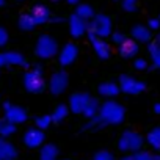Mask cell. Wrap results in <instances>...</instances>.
Here are the masks:
<instances>
[{
	"label": "cell",
	"mask_w": 160,
	"mask_h": 160,
	"mask_svg": "<svg viewBox=\"0 0 160 160\" xmlns=\"http://www.w3.org/2000/svg\"><path fill=\"white\" fill-rule=\"evenodd\" d=\"M119 93H121L119 83H118V82H113V80H105V82H101V83L98 85V94H99L101 98L113 99V98H116Z\"/></svg>",
	"instance_id": "2e32d148"
},
{
	"label": "cell",
	"mask_w": 160,
	"mask_h": 160,
	"mask_svg": "<svg viewBox=\"0 0 160 160\" xmlns=\"http://www.w3.org/2000/svg\"><path fill=\"white\" fill-rule=\"evenodd\" d=\"M99 107H101V102L98 101V98H91L90 99V102L87 104V107H85V110L82 112V116H85L87 119L88 118H93V116H96L98 115V112H99Z\"/></svg>",
	"instance_id": "484cf974"
},
{
	"label": "cell",
	"mask_w": 160,
	"mask_h": 160,
	"mask_svg": "<svg viewBox=\"0 0 160 160\" xmlns=\"http://www.w3.org/2000/svg\"><path fill=\"white\" fill-rule=\"evenodd\" d=\"M144 146V138L141 133H138L137 130H132V129H127L124 130L118 141H116V148L119 152H124V154H133L140 149H143Z\"/></svg>",
	"instance_id": "3957f363"
},
{
	"label": "cell",
	"mask_w": 160,
	"mask_h": 160,
	"mask_svg": "<svg viewBox=\"0 0 160 160\" xmlns=\"http://www.w3.org/2000/svg\"><path fill=\"white\" fill-rule=\"evenodd\" d=\"M18 27L24 32H32L35 27H36V22L32 16V13H24L19 16V21H18Z\"/></svg>",
	"instance_id": "cb8c5ba5"
},
{
	"label": "cell",
	"mask_w": 160,
	"mask_h": 160,
	"mask_svg": "<svg viewBox=\"0 0 160 160\" xmlns=\"http://www.w3.org/2000/svg\"><path fill=\"white\" fill-rule=\"evenodd\" d=\"M148 53L151 57V61H152V66L155 69H160V44L158 42H148Z\"/></svg>",
	"instance_id": "603a6c76"
},
{
	"label": "cell",
	"mask_w": 160,
	"mask_h": 160,
	"mask_svg": "<svg viewBox=\"0 0 160 160\" xmlns=\"http://www.w3.org/2000/svg\"><path fill=\"white\" fill-rule=\"evenodd\" d=\"M60 148L55 143H44L39 148V160H58Z\"/></svg>",
	"instance_id": "ffe728a7"
},
{
	"label": "cell",
	"mask_w": 160,
	"mask_h": 160,
	"mask_svg": "<svg viewBox=\"0 0 160 160\" xmlns=\"http://www.w3.org/2000/svg\"><path fill=\"white\" fill-rule=\"evenodd\" d=\"M2 108H3V118L13 124H24L27 122L28 119V113L24 107L21 105H16V104H11V102H3L2 104Z\"/></svg>",
	"instance_id": "ba28073f"
},
{
	"label": "cell",
	"mask_w": 160,
	"mask_h": 160,
	"mask_svg": "<svg viewBox=\"0 0 160 160\" xmlns=\"http://www.w3.org/2000/svg\"><path fill=\"white\" fill-rule=\"evenodd\" d=\"M127 38H129V36H127V35H124V33H122V32H119V30H116V32H113V33H112V41H113L116 46H119L121 42H124Z\"/></svg>",
	"instance_id": "d6a6232c"
},
{
	"label": "cell",
	"mask_w": 160,
	"mask_h": 160,
	"mask_svg": "<svg viewBox=\"0 0 160 160\" xmlns=\"http://www.w3.org/2000/svg\"><path fill=\"white\" fill-rule=\"evenodd\" d=\"M22 141L24 144L28 148V149H38L44 144L46 141V135H44V130L38 129V127H32V129H27L24 137H22Z\"/></svg>",
	"instance_id": "4fadbf2b"
},
{
	"label": "cell",
	"mask_w": 160,
	"mask_h": 160,
	"mask_svg": "<svg viewBox=\"0 0 160 160\" xmlns=\"http://www.w3.org/2000/svg\"><path fill=\"white\" fill-rule=\"evenodd\" d=\"M19 2H22V0H19Z\"/></svg>",
	"instance_id": "c3c4849f"
},
{
	"label": "cell",
	"mask_w": 160,
	"mask_h": 160,
	"mask_svg": "<svg viewBox=\"0 0 160 160\" xmlns=\"http://www.w3.org/2000/svg\"><path fill=\"white\" fill-rule=\"evenodd\" d=\"M130 38L140 44H148L152 39V30L146 25H133L130 28Z\"/></svg>",
	"instance_id": "e0dca14e"
},
{
	"label": "cell",
	"mask_w": 160,
	"mask_h": 160,
	"mask_svg": "<svg viewBox=\"0 0 160 160\" xmlns=\"http://www.w3.org/2000/svg\"><path fill=\"white\" fill-rule=\"evenodd\" d=\"M2 121H3V118H2V119H0V124H2Z\"/></svg>",
	"instance_id": "bcb514c9"
},
{
	"label": "cell",
	"mask_w": 160,
	"mask_h": 160,
	"mask_svg": "<svg viewBox=\"0 0 160 160\" xmlns=\"http://www.w3.org/2000/svg\"><path fill=\"white\" fill-rule=\"evenodd\" d=\"M18 149L13 143H10L7 138L0 137V158L2 160H16Z\"/></svg>",
	"instance_id": "d6986e66"
},
{
	"label": "cell",
	"mask_w": 160,
	"mask_h": 160,
	"mask_svg": "<svg viewBox=\"0 0 160 160\" xmlns=\"http://www.w3.org/2000/svg\"><path fill=\"white\" fill-rule=\"evenodd\" d=\"M8 39H10V36H8V32H7L3 27H0V47L7 46Z\"/></svg>",
	"instance_id": "d590c367"
},
{
	"label": "cell",
	"mask_w": 160,
	"mask_h": 160,
	"mask_svg": "<svg viewBox=\"0 0 160 160\" xmlns=\"http://www.w3.org/2000/svg\"><path fill=\"white\" fill-rule=\"evenodd\" d=\"M140 52V42H137L133 38H127L124 42H121L118 46V53L126 58V60H132L138 55Z\"/></svg>",
	"instance_id": "9a60e30c"
},
{
	"label": "cell",
	"mask_w": 160,
	"mask_h": 160,
	"mask_svg": "<svg viewBox=\"0 0 160 160\" xmlns=\"http://www.w3.org/2000/svg\"><path fill=\"white\" fill-rule=\"evenodd\" d=\"M133 68L137 71H146L149 68L148 66V60H144V58H135L133 60Z\"/></svg>",
	"instance_id": "836d02e7"
},
{
	"label": "cell",
	"mask_w": 160,
	"mask_h": 160,
	"mask_svg": "<svg viewBox=\"0 0 160 160\" xmlns=\"http://www.w3.org/2000/svg\"><path fill=\"white\" fill-rule=\"evenodd\" d=\"M115 2H118V0H115Z\"/></svg>",
	"instance_id": "7dc6e473"
},
{
	"label": "cell",
	"mask_w": 160,
	"mask_h": 160,
	"mask_svg": "<svg viewBox=\"0 0 160 160\" xmlns=\"http://www.w3.org/2000/svg\"><path fill=\"white\" fill-rule=\"evenodd\" d=\"M30 13H32V16H33L36 25H44V24H47V22L50 21V18H52L50 10H49L46 5H42V3L35 5V7L32 8Z\"/></svg>",
	"instance_id": "ac0fdd59"
},
{
	"label": "cell",
	"mask_w": 160,
	"mask_h": 160,
	"mask_svg": "<svg viewBox=\"0 0 160 160\" xmlns=\"http://www.w3.org/2000/svg\"><path fill=\"white\" fill-rule=\"evenodd\" d=\"M155 42H158V44H160V32L155 35Z\"/></svg>",
	"instance_id": "60d3db41"
},
{
	"label": "cell",
	"mask_w": 160,
	"mask_h": 160,
	"mask_svg": "<svg viewBox=\"0 0 160 160\" xmlns=\"http://www.w3.org/2000/svg\"><path fill=\"white\" fill-rule=\"evenodd\" d=\"M119 160H137V158H135L133 154H126V155H122Z\"/></svg>",
	"instance_id": "f35d334b"
},
{
	"label": "cell",
	"mask_w": 160,
	"mask_h": 160,
	"mask_svg": "<svg viewBox=\"0 0 160 160\" xmlns=\"http://www.w3.org/2000/svg\"><path fill=\"white\" fill-rule=\"evenodd\" d=\"M118 83L121 88V93L129 94V96H138L141 93H144L148 90V85L143 82V80H138L132 75H119Z\"/></svg>",
	"instance_id": "8992f818"
},
{
	"label": "cell",
	"mask_w": 160,
	"mask_h": 160,
	"mask_svg": "<svg viewBox=\"0 0 160 160\" xmlns=\"http://www.w3.org/2000/svg\"><path fill=\"white\" fill-rule=\"evenodd\" d=\"M77 57H78V47L74 42H66L64 47L60 50L57 61L61 68H68L77 60Z\"/></svg>",
	"instance_id": "5bb4252c"
},
{
	"label": "cell",
	"mask_w": 160,
	"mask_h": 160,
	"mask_svg": "<svg viewBox=\"0 0 160 160\" xmlns=\"http://www.w3.org/2000/svg\"><path fill=\"white\" fill-rule=\"evenodd\" d=\"M87 35H88L90 44H91L94 53L98 55V58L102 60V61L108 60L110 55H112V49H110V44L105 41V38H101V36H98L93 32H87Z\"/></svg>",
	"instance_id": "9c48e42d"
},
{
	"label": "cell",
	"mask_w": 160,
	"mask_h": 160,
	"mask_svg": "<svg viewBox=\"0 0 160 160\" xmlns=\"http://www.w3.org/2000/svg\"><path fill=\"white\" fill-rule=\"evenodd\" d=\"M69 87V74L64 71V69H60V71H55L49 82H47V88L50 91L52 96H60L63 94Z\"/></svg>",
	"instance_id": "52a82bcc"
},
{
	"label": "cell",
	"mask_w": 160,
	"mask_h": 160,
	"mask_svg": "<svg viewBox=\"0 0 160 160\" xmlns=\"http://www.w3.org/2000/svg\"><path fill=\"white\" fill-rule=\"evenodd\" d=\"M121 8L126 13H135L138 8V0H121Z\"/></svg>",
	"instance_id": "4dcf8cb0"
},
{
	"label": "cell",
	"mask_w": 160,
	"mask_h": 160,
	"mask_svg": "<svg viewBox=\"0 0 160 160\" xmlns=\"http://www.w3.org/2000/svg\"><path fill=\"white\" fill-rule=\"evenodd\" d=\"M69 113H71L69 105H66V104H60V105H57L55 110L52 112V121H53L55 124H60V122H63V121L68 118Z\"/></svg>",
	"instance_id": "d4e9b609"
},
{
	"label": "cell",
	"mask_w": 160,
	"mask_h": 160,
	"mask_svg": "<svg viewBox=\"0 0 160 160\" xmlns=\"http://www.w3.org/2000/svg\"><path fill=\"white\" fill-rule=\"evenodd\" d=\"M101 121L104 126H118L126 119V107L115 99H105V102L101 104L98 112Z\"/></svg>",
	"instance_id": "6da1fadb"
},
{
	"label": "cell",
	"mask_w": 160,
	"mask_h": 160,
	"mask_svg": "<svg viewBox=\"0 0 160 160\" xmlns=\"http://www.w3.org/2000/svg\"><path fill=\"white\" fill-rule=\"evenodd\" d=\"M0 108H2V99H0Z\"/></svg>",
	"instance_id": "ee69618b"
},
{
	"label": "cell",
	"mask_w": 160,
	"mask_h": 160,
	"mask_svg": "<svg viewBox=\"0 0 160 160\" xmlns=\"http://www.w3.org/2000/svg\"><path fill=\"white\" fill-rule=\"evenodd\" d=\"M88 24L90 21H85L82 18H78L75 13L71 14L68 18V27H69V33L74 39H78V38H82L83 35H87L88 32Z\"/></svg>",
	"instance_id": "7c38bea8"
},
{
	"label": "cell",
	"mask_w": 160,
	"mask_h": 160,
	"mask_svg": "<svg viewBox=\"0 0 160 160\" xmlns=\"http://www.w3.org/2000/svg\"><path fill=\"white\" fill-rule=\"evenodd\" d=\"M75 14H77L78 18L85 19V21H91V19L96 16V11H94V8H93L90 3H78V5L75 7Z\"/></svg>",
	"instance_id": "7402d4cb"
},
{
	"label": "cell",
	"mask_w": 160,
	"mask_h": 160,
	"mask_svg": "<svg viewBox=\"0 0 160 160\" xmlns=\"http://www.w3.org/2000/svg\"><path fill=\"white\" fill-rule=\"evenodd\" d=\"M88 32H93V33H96V35L101 36V38H108V36H112V33H113L112 18L107 16V14H102V13L96 14V16L90 21V24H88Z\"/></svg>",
	"instance_id": "5b68a950"
},
{
	"label": "cell",
	"mask_w": 160,
	"mask_h": 160,
	"mask_svg": "<svg viewBox=\"0 0 160 160\" xmlns=\"http://www.w3.org/2000/svg\"><path fill=\"white\" fill-rule=\"evenodd\" d=\"M144 141L148 143V146H149L152 151L160 152V126L152 127V129L148 132V135H146Z\"/></svg>",
	"instance_id": "44dd1931"
},
{
	"label": "cell",
	"mask_w": 160,
	"mask_h": 160,
	"mask_svg": "<svg viewBox=\"0 0 160 160\" xmlns=\"http://www.w3.org/2000/svg\"><path fill=\"white\" fill-rule=\"evenodd\" d=\"M137 160H160V154H155V151H148V149H140L133 152Z\"/></svg>",
	"instance_id": "f546056e"
},
{
	"label": "cell",
	"mask_w": 160,
	"mask_h": 160,
	"mask_svg": "<svg viewBox=\"0 0 160 160\" xmlns=\"http://www.w3.org/2000/svg\"><path fill=\"white\" fill-rule=\"evenodd\" d=\"M93 160H116L115 154L107 151V149H102V151H98L94 155H93Z\"/></svg>",
	"instance_id": "1f68e13d"
},
{
	"label": "cell",
	"mask_w": 160,
	"mask_h": 160,
	"mask_svg": "<svg viewBox=\"0 0 160 160\" xmlns=\"http://www.w3.org/2000/svg\"><path fill=\"white\" fill-rule=\"evenodd\" d=\"M148 27H149L152 32L160 30V19H158V18H152V19H149V21H148Z\"/></svg>",
	"instance_id": "e575fe53"
},
{
	"label": "cell",
	"mask_w": 160,
	"mask_h": 160,
	"mask_svg": "<svg viewBox=\"0 0 160 160\" xmlns=\"http://www.w3.org/2000/svg\"><path fill=\"white\" fill-rule=\"evenodd\" d=\"M3 5H5V0H0V8H2Z\"/></svg>",
	"instance_id": "b9f144b4"
},
{
	"label": "cell",
	"mask_w": 160,
	"mask_h": 160,
	"mask_svg": "<svg viewBox=\"0 0 160 160\" xmlns=\"http://www.w3.org/2000/svg\"><path fill=\"white\" fill-rule=\"evenodd\" d=\"M152 112H154L155 115H160V102H155V104L152 105Z\"/></svg>",
	"instance_id": "74e56055"
},
{
	"label": "cell",
	"mask_w": 160,
	"mask_h": 160,
	"mask_svg": "<svg viewBox=\"0 0 160 160\" xmlns=\"http://www.w3.org/2000/svg\"><path fill=\"white\" fill-rule=\"evenodd\" d=\"M7 66H21V68L28 69L30 63L21 52H16V50L0 52V68H7Z\"/></svg>",
	"instance_id": "30bf717a"
},
{
	"label": "cell",
	"mask_w": 160,
	"mask_h": 160,
	"mask_svg": "<svg viewBox=\"0 0 160 160\" xmlns=\"http://www.w3.org/2000/svg\"><path fill=\"white\" fill-rule=\"evenodd\" d=\"M0 160H2V158H0Z\"/></svg>",
	"instance_id": "681fc988"
},
{
	"label": "cell",
	"mask_w": 160,
	"mask_h": 160,
	"mask_svg": "<svg viewBox=\"0 0 160 160\" xmlns=\"http://www.w3.org/2000/svg\"><path fill=\"white\" fill-rule=\"evenodd\" d=\"M61 160H72V158H61Z\"/></svg>",
	"instance_id": "f6af8a7d"
},
{
	"label": "cell",
	"mask_w": 160,
	"mask_h": 160,
	"mask_svg": "<svg viewBox=\"0 0 160 160\" xmlns=\"http://www.w3.org/2000/svg\"><path fill=\"white\" fill-rule=\"evenodd\" d=\"M93 96L90 93H85V91H77L74 94L69 96V101H68V105H69V110L74 113V115H82V112L85 110L87 104L90 102Z\"/></svg>",
	"instance_id": "8fae6325"
},
{
	"label": "cell",
	"mask_w": 160,
	"mask_h": 160,
	"mask_svg": "<svg viewBox=\"0 0 160 160\" xmlns=\"http://www.w3.org/2000/svg\"><path fill=\"white\" fill-rule=\"evenodd\" d=\"M35 55L39 60H50L58 55V42L50 35H41L35 44Z\"/></svg>",
	"instance_id": "277c9868"
},
{
	"label": "cell",
	"mask_w": 160,
	"mask_h": 160,
	"mask_svg": "<svg viewBox=\"0 0 160 160\" xmlns=\"http://www.w3.org/2000/svg\"><path fill=\"white\" fill-rule=\"evenodd\" d=\"M104 127H105V126H104V122L101 121L99 115H96V116H93V118H88V121L83 124L82 130H85V132H96V130H101V129H104Z\"/></svg>",
	"instance_id": "4316f807"
},
{
	"label": "cell",
	"mask_w": 160,
	"mask_h": 160,
	"mask_svg": "<svg viewBox=\"0 0 160 160\" xmlns=\"http://www.w3.org/2000/svg\"><path fill=\"white\" fill-rule=\"evenodd\" d=\"M66 3L71 5V7H77V5L80 3V0H66Z\"/></svg>",
	"instance_id": "ab89813d"
},
{
	"label": "cell",
	"mask_w": 160,
	"mask_h": 160,
	"mask_svg": "<svg viewBox=\"0 0 160 160\" xmlns=\"http://www.w3.org/2000/svg\"><path fill=\"white\" fill-rule=\"evenodd\" d=\"M52 124H53L52 115H39V116L35 118V127H38V129H41V130L49 129Z\"/></svg>",
	"instance_id": "f1b7e54d"
},
{
	"label": "cell",
	"mask_w": 160,
	"mask_h": 160,
	"mask_svg": "<svg viewBox=\"0 0 160 160\" xmlns=\"http://www.w3.org/2000/svg\"><path fill=\"white\" fill-rule=\"evenodd\" d=\"M49 22H52V24H63L64 22V18H61V16H52Z\"/></svg>",
	"instance_id": "8d00e7d4"
},
{
	"label": "cell",
	"mask_w": 160,
	"mask_h": 160,
	"mask_svg": "<svg viewBox=\"0 0 160 160\" xmlns=\"http://www.w3.org/2000/svg\"><path fill=\"white\" fill-rule=\"evenodd\" d=\"M50 2H53V3H57V2H60V0H50Z\"/></svg>",
	"instance_id": "7bdbcfd3"
},
{
	"label": "cell",
	"mask_w": 160,
	"mask_h": 160,
	"mask_svg": "<svg viewBox=\"0 0 160 160\" xmlns=\"http://www.w3.org/2000/svg\"><path fill=\"white\" fill-rule=\"evenodd\" d=\"M16 129H18L16 124H13V122H10V121H7V119L3 118L2 124H0V137L8 138V137H11V135L16 133Z\"/></svg>",
	"instance_id": "83f0119b"
},
{
	"label": "cell",
	"mask_w": 160,
	"mask_h": 160,
	"mask_svg": "<svg viewBox=\"0 0 160 160\" xmlns=\"http://www.w3.org/2000/svg\"><path fill=\"white\" fill-rule=\"evenodd\" d=\"M22 85L25 91L32 94H41L47 88L46 77L42 74V68L39 64H35L32 69H27V72L22 77Z\"/></svg>",
	"instance_id": "7a4b0ae2"
}]
</instances>
